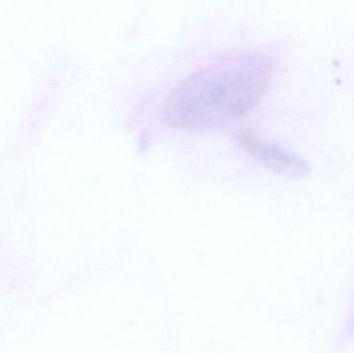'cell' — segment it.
<instances>
[{"mask_svg":"<svg viewBox=\"0 0 354 353\" xmlns=\"http://www.w3.org/2000/svg\"><path fill=\"white\" fill-rule=\"evenodd\" d=\"M274 72L272 57L241 51L192 73L166 97L162 118L183 130L226 126L249 113L263 97Z\"/></svg>","mask_w":354,"mask_h":353,"instance_id":"6da1fadb","label":"cell"},{"mask_svg":"<svg viewBox=\"0 0 354 353\" xmlns=\"http://www.w3.org/2000/svg\"><path fill=\"white\" fill-rule=\"evenodd\" d=\"M236 140L252 157L272 171L295 178L309 173V164L301 155L277 143L260 138L247 131H239Z\"/></svg>","mask_w":354,"mask_h":353,"instance_id":"7a4b0ae2","label":"cell"}]
</instances>
